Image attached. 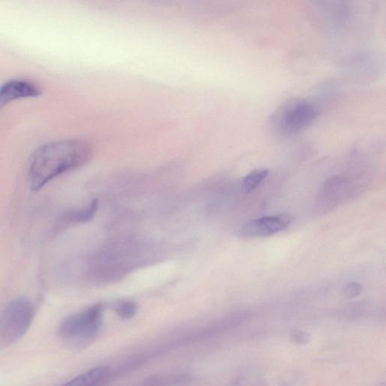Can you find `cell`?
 <instances>
[{
    "label": "cell",
    "mask_w": 386,
    "mask_h": 386,
    "mask_svg": "<svg viewBox=\"0 0 386 386\" xmlns=\"http://www.w3.org/2000/svg\"><path fill=\"white\" fill-rule=\"evenodd\" d=\"M269 176V171L257 169L250 171L243 180V190L246 193H252L257 190Z\"/></svg>",
    "instance_id": "10"
},
{
    "label": "cell",
    "mask_w": 386,
    "mask_h": 386,
    "mask_svg": "<svg viewBox=\"0 0 386 386\" xmlns=\"http://www.w3.org/2000/svg\"><path fill=\"white\" fill-rule=\"evenodd\" d=\"M99 208L98 200H93L86 208L80 210H69L57 217L53 229L54 234H59L66 227L74 224H83L90 221L94 216Z\"/></svg>",
    "instance_id": "7"
},
{
    "label": "cell",
    "mask_w": 386,
    "mask_h": 386,
    "mask_svg": "<svg viewBox=\"0 0 386 386\" xmlns=\"http://www.w3.org/2000/svg\"><path fill=\"white\" fill-rule=\"evenodd\" d=\"M42 94L40 87L25 80H10L0 86V109L15 100L36 98Z\"/></svg>",
    "instance_id": "6"
},
{
    "label": "cell",
    "mask_w": 386,
    "mask_h": 386,
    "mask_svg": "<svg viewBox=\"0 0 386 386\" xmlns=\"http://www.w3.org/2000/svg\"><path fill=\"white\" fill-rule=\"evenodd\" d=\"M109 373V366H98V368L93 369L78 376H76V378L73 379L69 383H66V385L82 386L94 385L107 378Z\"/></svg>",
    "instance_id": "9"
},
{
    "label": "cell",
    "mask_w": 386,
    "mask_h": 386,
    "mask_svg": "<svg viewBox=\"0 0 386 386\" xmlns=\"http://www.w3.org/2000/svg\"><path fill=\"white\" fill-rule=\"evenodd\" d=\"M363 291V287L358 283H350L347 284L343 290L344 296L347 299H352L359 296Z\"/></svg>",
    "instance_id": "12"
},
{
    "label": "cell",
    "mask_w": 386,
    "mask_h": 386,
    "mask_svg": "<svg viewBox=\"0 0 386 386\" xmlns=\"http://www.w3.org/2000/svg\"><path fill=\"white\" fill-rule=\"evenodd\" d=\"M115 310L122 318H131L136 314V306L130 301L119 302L115 306Z\"/></svg>",
    "instance_id": "11"
},
{
    "label": "cell",
    "mask_w": 386,
    "mask_h": 386,
    "mask_svg": "<svg viewBox=\"0 0 386 386\" xmlns=\"http://www.w3.org/2000/svg\"><path fill=\"white\" fill-rule=\"evenodd\" d=\"M317 115L313 103L303 99L289 100L273 114L272 129L281 136H294L310 128Z\"/></svg>",
    "instance_id": "3"
},
{
    "label": "cell",
    "mask_w": 386,
    "mask_h": 386,
    "mask_svg": "<svg viewBox=\"0 0 386 386\" xmlns=\"http://www.w3.org/2000/svg\"><path fill=\"white\" fill-rule=\"evenodd\" d=\"M93 157V148L86 141L66 140L47 143L34 153L28 178L31 189L38 191L63 173L80 169Z\"/></svg>",
    "instance_id": "1"
},
{
    "label": "cell",
    "mask_w": 386,
    "mask_h": 386,
    "mask_svg": "<svg viewBox=\"0 0 386 386\" xmlns=\"http://www.w3.org/2000/svg\"><path fill=\"white\" fill-rule=\"evenodd\" d=\"M292 339L298 343H307L310 339L308 334L303 331H295L292 334Z\"/></svg>",
    "instance_id": "13"
},
{
    "label": "cell",
    "mask_w": 386,
    "mask_h": 386,
    "mask_svg": "<svg viewBox=\"0 0 386 386\" xmlns=\"http://www.w3.org/2000/svg\"><path fill=\"white\" fill-rule=\"evenodd\" d=\"M35 307L29 299L20 296L8 302L0 311V347L12 345L30 329Z\"/></svg>",
    "instance_id": "2"
},
{
    "label": "cell",
    "mask_w": 386,
    "mask_h": 386,
    "mask_svg": "<svg viewBox=\"0 0 386 386\" xmlns=\"http://www.w3.org/2000/svg\"><path fill=\"white\" fill-rule=\"evenodd\" d=\"M351 181L343 177H334L328 180L323 187L321 199L328 204L336 203L340 199L348 197Z\"/></svg>",
    "instance_id": "8"
},
{
    "label": "cell",
    "mask_w": 386,
    "mask_h": 386,
    "mask_svg": "<svg viewBox=\"0 0 386 386\" xmlns=\"http://www.w3.org/2000/svg\"><path fill=\"white\" fill-rule=\"evenodd\" d=\"M102 306L94 305L82 313L67 316L60 324L59 334L66 343L80 345L98 334L101 325Z\"/></svg>",
    "instance_id": "4"
},
{
    "label": "cell",
    "mask_w": 386,
    "mask_h": 386,
    "mask_svg": "<svg viewBox=\"0 0 386 386\" xmlns=\"http://www.w3.org/2000/svg\"><path fill=\"white\" fill-rule=\"evenodd\" d=\"M294 217L288 214H278L258 217L247 222L239 230L241 237L264 238L280 233L292 225Z\"/></svg>",
    "instance_id": "5"
}]
</instances>
